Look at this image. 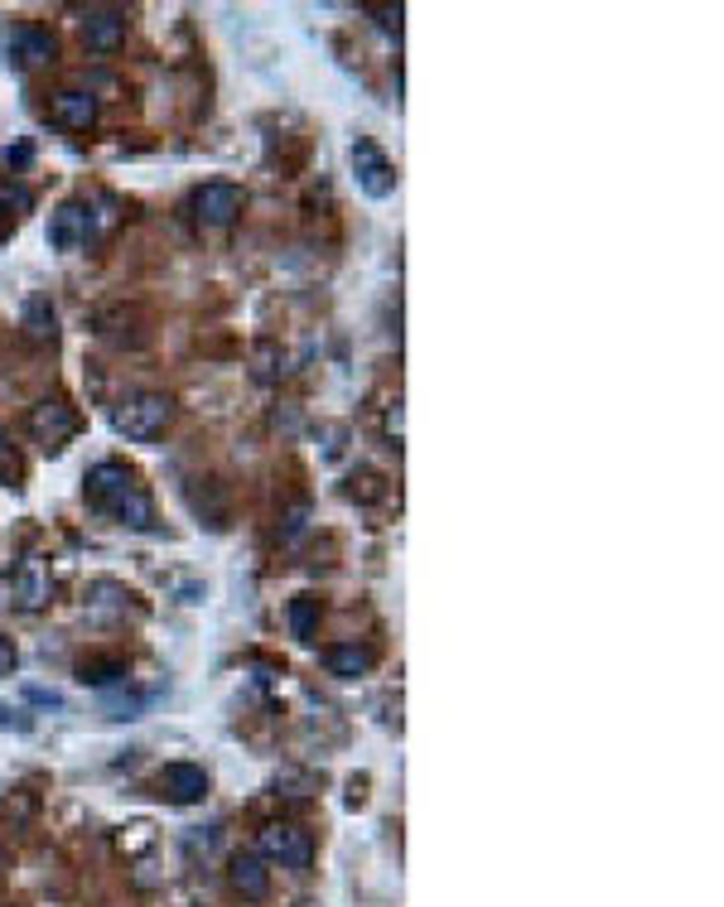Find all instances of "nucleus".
<instances>
[{
    "label": "nucleus",
    "mask_w": 724,
    "mask_h": 907,
    "mask_svg": "<svg viewBox=\"0 0 724 907\" xmlns=\"http://www.w3.org/2000/svg\"><path fill=\"white\" fill-rule=\"evenodd\" d=\"M87 503H92L97 511H107L111 521L121 526H136V531H150L155 526V507L150 497H145V488L136 482V474H130L126 464H92L87 468Z\"/></svg>",
    "instance_id": "1"
},
{
    "label": "nucleus",
    "mask_w": 724,
    "mask_h": 907,
    "mask_svg": "<svg viewBox=\"0 0 724 907\" xmlns=\"http://www.w3.org/2000/svg\"><path fill=\"white\" fill-rule=\"evenodd\" d=\"M174 406L169 397H159V391H140V397H126L121 406L111 411V426L126 435V440H155L159 430L169 426Z\"/></svg>",
    "instance_id": "2"
},
{
    "label": "nucleus",
    "mask_w": 724,
    "mask_h": 907,
    "mask_svg": "<svg viewBox=\"0 0 724 907\" xmlns=\"http://www.w3.org/2000/svg\"><path fill=\"white\" fill-rule=\"evenodd\" d=\"M256 855L271 859V865H281V869L304 874V869L314 865V836H310V830H300V826L271 821L266 830H261V840H256Z\"/></svg>",
    "instance_id": "3"
},
{
    "label": "nucleus",
    "mask_w": 724,
    "mask_h": 907,
    "mask_svg": "<svg viewBox=\"0 0 724 907\" xmlns=\"http://www.w3.org/2000/svg\"><path fill=\"white\" fill-rule=\"evenodd\" d=\"M242 203H246L242 188H237V184H223V179L194 188V217H198L203 227H227V223H237Z\"/></svg>",
    "instance_id": "4"
},
{
    "label": "nucleus",
    "mask_w": 724,
    "mask_h": 907,
    "mask_svg": "<svg viewBox=\"0 0 724 907\" xmlns=\"http://www.w3.org/2000/svg\"><path fill=\"white\" fill-rule=\"evenodd\" d=\"M49 594H53L49 565H43L39 555H25V560L10 569V598H14V604H20V608L35 613V608L49 604Z\"/></svg>",
    "instance_id": "5"
},
{
    "label": "nucleus",
    "mask_w": 724,
    "mask_h": 907,
    "mask_svg": "<svg viewBox=\"0 0 724 907\" xmlns=\"http://www.w3.org/2000/svg\"><path fill=\"white\" fill-rule=\"evenodd\" d=\"M92 242V208L87 203H63L49 217V246L53 252H82Z\"/></svg>",
    "instance_id": "6"
},
{
    "label": "nucleus",
    "mask_w": 724,
    "mask_h": 907,
    "mask_svg": "<svg viewBox=\"0 0 724 907\" xmlns=\"http://www.w3.org/2000/svg\"><path fill=\"white\" fill-rule=\"evenodd\" d=\"M353 169H358V188L368 198H387L397 188V169L387 165V155L376 150L372 140H358L353 145Z\"/></svg>",
    "instance_id": "7"
},
{
    "label": "nucleus",
    "mask_w": 724,
    "mask_h": 907,
    "mask_svg": "<svg viewBox=\"0 0 724 907\" xmlns=\"http://www.w3.org/2000/svg\"><path fill=\"white\" fill-rule=\"evenodd\" d=\"M6 58L14 68H35L53 58V35L43 25H14L6 35Z\"/></svg>",
    "instance_id": "8"
},
{
    "label": "nucleus",
    "mask_w": 724,
    "mask_h": 907,
    "mask_svg": "<svg viewBox=\"0 0 724 907\" xmlns=\"http://www.w3.org/2000/svg\"><path fill=\"white\" fill-rule=\"evenodd\" d=\"M29 430H35V440L43 449H58L72 430H78V416H72L63 401H39L35 411H29Z\"/></svg>",
    "instance_id": "9"
},
{
    "label": "nucleus",
    "mask_w": 724,
    "mask_h": 907,
    "mask_svg": "<svg viewBox=\"0 0 724 907\" xmlns=\"http://www.w3.org/2000/svg\"><path fill=\"white\" fill-rule=\"evenodd\" d=\"M159 792H165L169 801H179V807H194V801L208 797V772H203L198 763H169L165 772H159Z\"/></svg>",
    "instance_id": "10"
},
{
    "label": "nucleus",
    "mask_w": 724,
    "mask_h": 907,
    "mask_svg": "<svg viewBox=\"0 0 724 907\" xmlns=\"http://www.w3.org/2000/svg\"><path fill=\"white\" fill-rule=\"evenodd\" d=\"M82 39H87V49H97V53L121 49L126 43V14L121 10H87Z\"/></svg>",
    "instance_id": "11"
},
{
    "label": "nucleus",
    "mask_w": 724,
    "mask_h": 907,
    "mask_svg": "<svg viewBox=\"0 0 724 907\" xmlns=\"http://www.w3.org/2000/svg\"><path fill=\"white\" fill-rule=\"evenodd\" d=\"M232 888H237L242 898H252V903H261L271 894V874H266V859L261 855H252V850H237L232 855Z\"/></svg>",
    "instance_id": "12"
},
{
    "label": "nucleus",
    "mask_w": 724,
    "mask_h": 907,
    "mask_svg": "<svg viewBox=\"0 0 724 907\" xmlns=\"http://www.w3.org/2000/svg\"><path fill=\"white\" fill-rule=\"evenodd\" d=\"M53 121L68 130H87L97 121V97L92 92H53Z\"/></svg>",
    "instance_id": "13"
},
{
    "label": "nucleus",
    "mask_w": 724,
    "mask_h": 907,
    "mask_svg": "<svg viewBox=\"0 0 724 907\" xmlns=\"http://www.w3.org/2000/svg\"><path fill=\"white\" fill-rule=\"evenodd\" d=\"M324 666H329V676L353 681V676H368V671H372V652L358 647V642H343V647H324Z\"/></svg>",
    "instance_id": "14"
},
{
    "label": "nucleus",
    "mask_w": 724,
    "mask_h": 907,
    "mask_svg": "<svg viewBox=\"0 0 724 907\" xmlns=\"http://www.w3.org/2000/svg\"><path fill=\"white\" fill-rule=\"evenodd\" d=\"M290 633L300 642H314V633H319V598L314 594L290 598Z\"/></svg>",
    "instance_id": "15"
},
{
    "label": "nucleus",
    "mask_w": 724,
    "mask_h": 907,
    "mask_svg": "<svg viewBox=\"0 0 724 907\" xmlns=\"http://www.w3.org/2000/svg\"><path fill=\"white\" fill-rule=\"evenodd\" d=\"M25 333L35 343H49L53 333H58V319H53V304L49 300H29L25 304Z\"/></svg>",
    "instance_id": "16"
},
{
    "label": "nucleus",
    "mask_w": 724,
    "mask_h": 907,
    "mask_svg": "<svg viewBox=\"0 0 724 907\" xmlns=\"http://www.w3.org/2000/svg\"><path fill=\"white\" fill-rule=\"evenodd\" d=\"M78 681H82V685H116V681H126V662H116V656H101V662H82V666H78Z\"/></svg>",
    "instance_id": "17"
},
{
    "label": "nucleus",
    "mask_w": 724,
    "mask_h": 907,
    "mask_svg": "<svg viewBox=\"0 0 724 907\" xmlns=\"http://www.w3.org/2000/svg\"><path fill=\"white\" fill-rule=\"evenodd\" d=\"M29 208V188L25 184H10V179H0V217H10V213H25Z\"/></svg>",
    "instance_id": "18"
},
{
    "label": "nucleus",
    "mask_w": 724,
    "mask_h": 907,
    "mask_svg": "<svg viewBox=\"0 0 724 907\" xmlns=\"http://www.w3.org/2000/svg\"><path fill=\"white\" fill-rule=\"evenodd\" d=\"M14 666H20V652H14L10 637H0V681L14 676Z\"/></svg>",
    "instance_id": "19"
},
{
    "label": "nucleus",
    "mask_w": 724,
    "mask_h": 907,
    "mask_svg": "<svg viewBox=\"0 0 724 907\" xmlns=\"http://www.w3.org/2000/svg\"><path fill=\"white\" fill-rule=\"evenodd\" d=\"M376 14V25L387 29V35H397L401 39V10H372Z\"/></svg>",
    "instance_id": "20"
}]
</instances>
